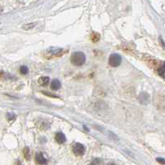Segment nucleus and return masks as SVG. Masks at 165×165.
<instances>
[{
    "label": "nucleus",
    "mask_w": 165,
    "mask_h": 165,
    "mask_svg": "<svg viewBox=\"0 0 165 165\" xmlns=\"http://www.w3.org/2000/svg\"><path fill=\"white\" fill-rule=\"evenodd\" d=\"M15 117H16V116H15L14 114H13V113L8 114V120H9V121H10L11 119H15Z\"/></svg>",
    "instance_id": "16"
},
{
    "label": "nucleus",
    "mask_w": 165,
    "mask_h": 165,
    "mask_svg": "<svg viewBox=\"0 0 165 165\" xmlns=\"http://www.w3.org/2000/svg\"><path fill=\"white\" fill-rule=\"evenodd\" d=\"M139 101L141 104H148L149 102V96L146 92H142L139 96Z\"/></svg>",
    "instance_id": "6"
},
{
    "label": "nucleus",
    "mask_w": 165,
    "mask_h": 165,
    "mask_svg": "<svg viewBox=\"0 0 165 165\" xmlns=\"http://www.w3.org/2000/svg\"><path fill=\"white\" fill-rule=\"evenodd\" d=\"M15 165H22V163L20 162L19 160H18V161L16 162V163H15Z\"/></svg>",
    "instance_id": "19"
},
{
    "label": "nucleus",
    "mask_w": 165,
    "mask_h": 165,
    "mask_svg": "<svg viewBox=\"0 0 165 165\" xmlns=\"http://www.w3.org/2000/svg\"><path fill=\"white\" fill-rule=\"evenodd\" d=\"M3 74H4V73H3V71H0V78H2L3 76Z\"/></svg>",
    "instance_id": "20"
},
{
    "label": "nucleus",
    "mask_w": 165,
    "mask_h": 165,
    "mask_svg": "<svg viewBox=\"0 0 165 165\" xmlns=\"http://www.w3.org/2000/svg\"><path fill=\"white\" fill-rule=\"evenodd\" d=\"M35 160H36V163L40 165L46 164V158L44 157V155L42 153H38V154H36Z\"/></svg>",
    "instance_id": "5"
},
{
    "label": "nucleus",
    "mask_w": 165,
    "mask_h": 165,
    "mask_svg": "<svg viewBox=\"0 0 165 165\" xmlns=\"http://www.w3.org/2000/svg\"><path fill=\"white\" fill-rule=\"evenodd\" d=\"M100 35L98 32H93L91 35V41L93 42V43H96L97 41H100Z\"/></svg>",
    "instance_id": "9"
},
{
    "label": "nucleus",
    "mask_w": 165,
    "mask_h": 165,
    "mask_svg": "<svg viewBox=\"0 0 165 165\" xmlns=\"http://www.w3.org/2000/svg\"><path fill=\"white\" fill-rule=\"evenodd\" d=\"M49 82H50V79H49V77H46V76L41 77L40 79H38V83L41 86H47Z\"/></svg>",
    "instance_id": "8"
},
{
    "label": "nucleus",
    "mask_w": 165,
    "mask_h": 165,
    "mask_svg": "<svg viewBox=\"0 0 165 165\" xmlns=\"http://www.w3.org/2000/svg\"><path fill=\"white\" fill-rule=\"evenodd\" d=\"M86 62V55L83 52H74L70 56V63L76 66H81Z\"/></svg>",
    "instance_id": "1"
},
{
    "label": "nucleus",
    "mask_w": 165,
    "mask_h": 165,
    "mask_svg": "<svg viewBox=\"0 0 165 165\" xmlns=\"http://www.w3.org/2000/svg\"><path fill=\"white\" fill-rule=\"evenodd\" d=\"M61 88V83L57 79L52 80L51 83V88L52 90H58Z\"/></svg>",
    "instance_id": "10"
},
{
    "label": "nucleus",
    "mask_w": 165,
    "mask_h": 165,
    "mask_svg": "<svg viewBox=\"0 0 165 165\" xmlns=\"http://www.w3.org/2000/svg\"><path fill=\"white\" fill-rule=\"evenodd\" d=\"M22 153H23V156H24L25 159L30 160V159H31V153H30L29 148L28 147H25L23 150H22Z\"/></svg>",
    "instance_id": "11"
},
{
    "label": "nucleus",
    "mask_w": 165,
    "mask_h": 165,
    "mask_svg": "<svg viewBox=\"0 0 165 165\" xmlns=\"http://www.w3.org/2000/svg\"><path fill=\"white\" fill-rule=\"evenodd\" d=\"M107 165H115V164L114 163H109Z\"/></svg>",
    "instance_id": "21"
},
{
    "label": "nucleus",
    "mask_w": 165,
    "mask_h": 165,
    "mask_svg": "<svg viewBox=\"0 0 165 165\" xmlns=\"http://www.w3.org/2000/svg\"><path fill=\"white\" fill-rule=\"evenodd\" d=\"M85 146L81 143H75L72 146V151L76 156H82L85 154Z\"/></svg>",
    "instance_id": "3"
},
{
    "label": "nucleus",
    "mask_w": 165,
    "mask_h": 165,
    "mask_svg": "<svg viewBox=\"0 0 165 165\" xmlns=\"http://www.w3.org/2000/svg\"><path fill=\"white\" fill-rule=\"evenodd\" d=\"M159 163H162V164H165V159H162V158H158L157 159H156Z\"/></svg>",
    "instance_id": "17"
},
{
    "label": "nucleus",
    "mask_w": 165,
    "mask_h": 165,
    "mask_svg": "<svg viewBox=\"0 0 165 165\" xmlns=\"http://www.w3.org/2000/svg\"><path fill=\"white\" fill-rule=\"evenodd\" d=\"M49 54H51V55H54V56H61L62 54H63L65 52H64V50L60 49V48H55V47H51L49 48L48 51H47Z\"/></svg>",
    "instance_id": "4"
},
{
    "label": "nucleus",
    "mask_w": 165,
    "mask_h": 165,
    "mask_svg": "<svg viewBox=\"0 0 165 165\" xmlns=\"http://www.w3.org/2000/svg\"><path fill=\"white\" fill-rule=\"evenodd\" d=\"M20 73H22V74H27L28 73V68L26 66V65H22L20 67Z\"/></svg>",
    "instance_id": "13"
},
{
    "label": "nucleus",
    "mask_w": 165,
    "mask_h": 165,
    "mask_svg": "<svg viewBox=\"0 0 165 165\" xmlns=\"http://www.w3.org/2000/svg\"><path fill=\"white\" fill-rule=\"evenodd\" d=\"M36 24H37L36 22H32V23L25 24V25H23L22 29H24V30H29V29H31V28H33V27H35Z\"/></svg>",
    "instance_id": "12"
},
{
    "label": "nucleus",
    "mask_w": 165,
    "mask_h": 165,
    "mask_svg": "<svg viewBox=\"0 0 165 165\" xmlns=\"http://www.w3.org/2000/svg\"><path fill=\"white\" fill-rule=\"evenodd\" d=\"M55 139L58 144H64L66 142V136L62 132H57L55 135Z\"/></svg>",
    "instance_id": "7"
},
{
    "label": "nucleus",
    "mask_w": 165,
    "mask_h": 165,
    "mask_svg": "<svg viewBox=\"0 0 165 165\" xmlns=\"http://www.w3.org/2000/svg\"><path fill=\"white\" fill-rule=\"evenodd\" d=\"M165 73V63L162 65V67H160L159 69V73L161 76H163V73Z\"/></svg>",
    "instance_id": "15"
},
{
    "label": "nucleus",
    "mask_w": 165,
    "mask_h": 165,
    "mask_svg": "<svg viewBox=\"0 0 165 165\" xmlns=\"http://www.w3.org/2000/svg\"><path fill=\"white\" fill-rule=\"evenodd\" d=\"M101 164V159H95L89 165H100Z\"/></svg>",
    "instance_id": "14"
},
{
    "label": "nucleus",
    "mask_w": 165,
    "mask_h": 165,
    "mask_svg": "<svg viewBox=\"0 0 165 165\" xmlns=\"http://www.w3.org/2000/svg\"><path fill=\"white\" fill-rule=\"evenodd\" d=\"M121 62L122 58L119 54H113L109 57V65H111V67H118L121 64Z\"/></svg>",
    "instance_id": "2"
},
{
    "label": "nucleus",
    "mask_w": 165,
    "mask_h": 165,
    "mask_svg": "<svg viewBox=\"0 0 165 165\" xmlns=\"http://www.w3.org/2000/svg\"><path fill=\"white\" fill-rule=\"evenodd\" d=\"M43 93H44V94L48 95V96H51V97H53V98H57V96H56V95L50 94V93H47V92H43Z\"/></svg>",
    "instance_id": "18"
}]
</instances>
